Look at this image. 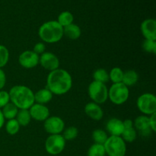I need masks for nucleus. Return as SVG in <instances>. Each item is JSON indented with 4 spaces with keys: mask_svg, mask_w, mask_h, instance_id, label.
I'll return each instance as SVG.
<instances>
[{
    "mask_svg": "<svg viewBox=\"0 0 156 156\" xmlns=\"http://www.w3.org/2000/svg\"><path fill=\"white\" fill-rule=\"evenodd\" d=\"M73 86V79L66 70L57 69L50 72L47 79V88L53 94L62 95L70 91Z\"/></svg>",
    "mask_w": 156,
    "mask_h": 156,
    "instance_id": "nucleus-1",
    "label": "nucleus"
},
{
    "mask_svg": "<svg viewBox=\"0 0 156 156\" xmlns=\"http://www.w3.org/2000/svg\"><path fill=\"white\" fill-rule=\"evenodd\" d=\"M10 102L18 110H28L34 102V93L25 85H15L9 91Z\"/></svg>",
    "mask_w": 156,
    "mask_h": 156,
    "instance_id": "nucleus-2",
    "label": "nucleus"
},
{
    "mask_svg": "<svg viewBox=\"0 0 156 156\" xmlns=\"http://www.w3.org/2000/svg\"><path fill=\"white\" fill-rule=\"evenodd\" d=\"M38 36L44 42L55 44L59 42L63 37V27L57 21H47L40 27Z\"/></svg>",
    "mask_w": 156,
    "mask_h": 156,
    "instance_id": "nucleus-3",
    "label": "nucleus"
},
{
    "mask_svg": "<svg viewBox=\"0 0 156 156\" xmlns=\"http://www.w3.org/2000/svg\"><path fill=\"white\" fill-rule=\"evenodd\" d=\"M105 152L108 156H125L126 153V145L120 136H108L104 144Z\"/></svg>",
    "mask_w": 156,
    "mask_h": 156,
    "instance_id": "nucleus-4",
    "label": "nucleus"
},
{
    "mask_svg": "<svg viewBox=\"0 0 156 156\" xmlns=\"http://www.w3.org/2000/svg\"><path fill=\"white\" fill-rule=\"evenodd\" d=\"M129 96V88L122 82L113 84L108 89V98L116 105H121L126 103Z\"/></svg>",
    "mask_w": 156,
    "mask_h": 156,
    "instance_id": "nucleus-5",
    "label": "nucleus"
},
{
    "mask_svg": "<svg viewBox=\"0 0 156 156\" xmlns=\"http://www.w3.org/2000/svg\"><path fill=\"white\" fill-rule=\"evenodd\" d=\"M88 95L92 102L101 105L108 99V88L104 83L93 81L88 86Z\"/></svg>",
    "mask_w": 156,
    "mask_h": 156,
    "instance_id": "nucleus-6",
    "label": "nucleus"
},
{
    "mask_svg": "<svg viewBox=\"0 0 156 156\" xmlns=\"http://www.w3.org/2000/svg\"><path fill=\"white\" fill-rule=\"evenodd\" d=\"M139 111L144 115H152L156 113V97L151 93H145L138 98L136 101Z\"/></svg>",
    "mask_w": 156,
    "mask_h": 156,
    "instance_id": "nucleus-7",
    "label": "nucleus"
},
{
    "mask_svg": "<svg viewBox=\"0 0 156 156\" xmlns=\"http://www.w3.org/2000/svg\"><path fill=\"white\" fill-rule=\"evenodd\" d=\"M65 147L66 140L62 134L50 135L45 141V149L50 155H59L64 150Z\"/></svg>",
    "mask_w": 156,
    "mask_h": 156,
    "instance_id": "nucleus-8",
    "label": "nucleus"
},
{
    "mask_svg": "<svg viewBox=\"0 0 156 156\" xmlns=\"http://www.w3.org/2000/svg\"><path fill=\"white\" fill-rule=\"evenodd\" d=\"M44 129L50 135L61 134L65 129V123L63 120L57 116L49 117L44 121Z\"/></svg>",
    "mask_w": 156,
    "mask_h": 156,
    "instance_id": "nucleus-9",
    "label": "nucleus"
},
{
    "mask_svg": "<svg viewBox=\"0 0 156 156\" xmlns=\"http://www.w3.org/2000/svg\"><path fill=\"white\" fill-rule=\"evenodd\" d=\"M40 56L33 50H26L21 53L18 57V62L24 69H33L39 64Z\"/></svg>",
    "mask_w": 156,
    "mask_h": 156,
    "instance_id": "nucleus-10",
    "label": "nucleus"
},
{
    "mask_svg": "<svg viewBox=\"0 0 156 156\" xmlns=\"http://www.w3.org/2000/svg\"><path fill=\"white\" fill-rule=\"evenodd\" d=\"M39 63L43 68L51 72L59 69V59L54 53L51 52H44L40 56Z\"/></svg>",
    "mask_w": 156,
    "mask_h": 156,
    "instance_id": "nucleus-11",
    "label": "nucleus"
},
{
    "mask_svg": "<svg viewBox=\"0 0 156 156\" xmlns=\"http://www.w3.org/2000/svg\"><path fill=\"white\" fill-rule=\"evenodd\" d=\"M133 127L142 136H149L153 133L149 124V117L146 115H141L136 117L133 122Z\"/></svg>",
    "mask_w": 156,
    "mask_h": 156,
    "instance_id": "nucleus-12",
    "label": "nucleus"
},
{
    "mask_svg": "<svg viewBox=\"0 0 156 156\" xmlns=\"http://www.w3.org/2000/svg\"><path fill=\"white\" fill-rule=\"evenodd\" d=\"M140 30L145 40L156 41V21L154 18H147L142 22Z\"/></svg>",
    "mask_w": 156,
    "mask_h": 156,
    "instance_id": "nucleus-13",
    "label": "nucleus"
},
{
    "mask_svg": "<svg viewBox=\"0 0 156 156\" xmlns=\"http://www.w3.org/2000/svg\"><path fill=\"white\" fill-rule=\"evenodd\" d=\"M28 110L31 119L37 121H45L50 117V111L44 105L34 103Z\"/></svg>",
    "mask_w": 156,
    "mask_h": 156,
    "instance_id": "nucleus-14",
    "label": "nucleus"
},
{
    "mask_svg": "<svg viewBox=\"0 0 156 156\" xmlns=\"http://www.w3.org/2000/svg\"><path fill=\"white\" fill-rule=\"evenodd\" d=\"M106 129L111 136H120L124 129L123 120L118 118L110 119L106 124Z\"/></svg>",
    "mask_w": 156,
    "mask_h": 156,
    "instance_id": "nucleus-15",
    "label": "nucleus"
},
{
    "mask_svg": "<svg viewBox=\"0 0 156 156\" xmlns=\"http://www.w3.org/2000/svg\"><path fill=\"white\" fill-rule=\"evenodd\" d=\"M85 112L88 117L96 121H99L104 117V111L100 105L92 101L85 105Z\"/></svg>",
    "mask_w": 156,
    "mask_h": 156,
    "instance_id": "nucleus-16",
    "label": "nucleus"
},
{
    "mask_svg": "<svg viewBox=\"0 0 156 156\" xmlns=\"http://www.w3.org/2000/svg\"><path fill=\"white\" fill-rule=\"evenodd\" d=\"M53 95L51 91L47 88H42L34 93V102L40 105H46L53 99Z\"/></svg>",
    "mask_w": 156,
    "mask_h": 156,
    "instance_id": "nucleus-17",
    "label": "nucleus"
},
{
    "mask_svg": "<svg viewBox=\"0 0 156 156\" xmlns=\"http://www.w3.org/2000/svg\"><path fill=\"white\" fill-rule=\"evenodd\" d=\"M82 30L79 26L76 24H71L63 27V36H66L70 40H77L80 37Z\"/></svg>",
    "mask_w": 156,
    "mask_h": 156,
    "instance_id": "nucleus-18",
    "label": "nucleus"
},
{
    "mask_svg": "<svg viewBox=\"0 0 156 156\" xmlns=\"http://www.w3.org/2000/svg\"><path fill=\"white\" fill-rule=\"evenodd\" d=\"M139 80V75L135 70L129 69L126 72H123V77L122 83L124 84L128 88L133 86L137 83Z\"/></svg>",
    "mask_w": 156,
    "mask_h": 156,
    "instance_id": "nucleus-19",
    "label": "nucleus"
},
{
    "mask_svg": "<svg viewBox=\"0 0 156 156\" xmlns=\"http://www.w3.org/2000/svg\"><path fill=\"white\" fill-rule=\"evenodd\" d=\"M1 111L4 118L9 120H12V119H15L17 114H18V108L12 102H9L8 105L2 108Z\"/></svg>",
    "mask_w": 156,
    "mask_h": 156,
    "instance_id": "nucleus-20",
    "label": "nucleus"
},
{
    "mask_svg": "<svg viewBox=\"0 0 156 156\" xmlns=\"http://www.w3.org/2000/svg\"><path fill=\"white\" fill-rule=\"evenodd\" d=\"M20 126H27L31 120L29 110H18V114L15 117Z\"/></svg>",
    "mask_w": 156,
    "mask_h": 156,
    "instance_id": "nucleus-21",
    "label": "nucleus"
},
{
    "mask_svg": "<svg viewBox=\"0 0 156 156\" xmlns=\"http://www.w3.org/2000/svg\"><path fill=\"white\" fill-rule=\"evenodd\" d=\"M56 21L62 27H65L66 26L69 25V24H73V21H74V17H73V15L70 12L65 11V12H61L58 15Z\"/></svg>",
    "mask_w": 156,
    "mask_h": 156,
    "instance_id": "nucleus-22",
    "label": "nucleus"
},
{
    "mask_svg": "<svg viewBox=\"0 0 156 156\" xmlns=\"http://www.w3.org/2000/svg\"><path fill=\"white\" fill-rule=\"evenodd\" d=\"M120 137L123 139L125 143H133L136 140L137 132L133 126L129 128H124Z\"/></svg>",
    "mask_w": 156,
    "mask_h": 156,
    "instance_id": "nucleus-23",
    "label": "nucleus"
},
{
    "mask_svg": "<svg viewBox=\"0 0 156 156\" xmlns=\"http://www.w3.org/2000/svg\"><path fill=\"white\" fill-rule=\"evenodd\" d=\"M92 140L96 144L104 145L108 138V133L103 129H98L93 131L92 133Z\"/></svg>",
    "mask_w": 156,
    "mask_h": 156,
    "instance_id": "nucleus-24",
    "label": "nucleus"
},
{
    "mask_svg": "<svg viewBox=\"0 0 156 156\" xmlns=\"http://www.w3.org/2000/svg\"><path fill=\"white\" fill-rule=\"evenodd\" d=\"M93 79L95 82L105 84L110 80L109 73H108L105 69H98L93 73Z\"/></svg>",
    "mask_w": 156,
    "mask_h": 156,
    "instance_id": "nucleus-25",
    "label": "nucleus"
},
{
    "mask_svg": "<svg viewBox=\"0 0 156 156\" xmlns=\"http://www.w3.org/2000/svg\"><path fill=\"white\" fill-rule=\"evenodd\" d=\"M105 155L106 152L104 145L96 143L91 145L87 152V156H105Z\"/></svg>",
    "mask_w": 156,
    "mask_h": 156,
    "instance_id": "nucleus-26",
    "label": "nucleus"
},
{
    "mask_svg": "<svg viewBox=\"0 0 156 156\" xmlns=\"http://www.w3.org/2000/svg\"><path fill=\"white\" fill-rule=\"evenodd\" d=\"M123 77V71L119 67H114L109 73V79L113 84L122 82Z\"/></svg>",
    "mask_w": 156,
    "mask_h": 156,
    "instance_id": "nucleus-27",
    "label": "nucleus"
},
{
    "mask_svg": "<svg viewBox=\"0 0 156 156\" xmlns=\"http://www.w3.org/2000/svg\"><path fill=\"white\" fill-rule=\"evenodd\" d=\"M5 130L8 134L11 136L16 135L20 129V125L16 120V119L9 120L5 123Z\"/></svg>",
    "mask_w": 156,
    "mask_h": 156,
    "instance_id": "nucleus-28",
    "label": "nucleus"
},
{
    "mask_svg": "<svg viewBox=\"0 0 156 156\" xmlns=\"http://www.w3.org/2000/svg\"><path fill=\"white\" fill-rule=\"evenodd\" d=\"M62 136L66 141H72L74 140L79 134V130L75 126H69V127L64 129L63 132L62 133Z\"/></svg>",
    "mask_w": 156,
    "mask_h": 156,
    "instance_id": "nucleus-29",
    "label": "nucleus"
},
{
    "mask_svg": "<svg viewBox=\"0 0 156 156\" xmlns=\"http://www.w3.org/2000/svg\"><path fill=\"white\" fill-rule=\"evenodd\" d=\"M9 51L7 47L0 44V69H2L6 66L9 60Z\"/></svg>",
    "mask_w": 156,
    "mask_h": 156,
    "instance_id": "nucleus-30",
    "label": "nucleus"
},
{
    "mask_svg": "<svg viewBox=\"0 0 156 156\" xmlns=\"http://www.w3.org/2000/svg\"><path fill=\"white\" fill-rule=\"evenodd\" d=\"M143 50L149 53L155 54L156 53V41L152 40H145L142 44Z\"/></svg>",
    "mask_w": 156,
    "mask_h": 156,
    "instance_id": "nucleus-31",
    "label": "nucleus"
},
{
    "mask_svg": "<svg viewBox=\"0 0 156 156\" xmlns=\"http://www.w3.org/2000/svg\"><path fill=\"white\" fill-rule=\"evenodd\" d=\"M10 102L9 91L0 90V109L5 106Z\"/></svg>",
    "mask_w": 156,
    "mask_h": 156,
    "instance_id": "nucleus-32",
    "label": "nucleus"
},
{
    "mask_svg": "<svg viewBox=\"0 0 156 156\" xmlns=\"http://www.w3.org/2000/svg\"><path fill=\"white\" fill-rule=\"evenodd\" d=\"M45 49H46L45 44H44L43 42H39V43H37V44L34 46L33 51L35 53H37V55L41 56V54H43V53L45 52Z\"/></svg>",
    "mask_w": 156,
    "mask_h": 156,
    "instance_id": "nucleus-33",
    "label": "nucleus"
},
{
    "mask_svg": "<svg viewBox=\"0 0 156 156\" xmlns=\"http://www.w3.org/2000/svg\"><path fill=\"white\" fill-rule=\"evenodd\" d=\"M149 119L151 129H152V132L155 133L156 131V113L149 116Z\"/></svg>",
    "mask_w": 156,
    "mask_h": 156,
    "instance_id": "nucleus-34",
    "label": "nucleus"
},
{
    "mask_svg": "<svg viewBox=\"0 0 156 156\" xmlns=\"http://www.w3.org/2000/svg\"><path fill=\"white\" fill-rule=\"evenodd\" d=\"M6 83V76L2 69H0V90H2Z\"/></svg>",
    "mask_w": 156,
    "mask_h": 156,
    "instance_id": "nucleus-35",
    "label": "nucleus"
},
{
    "mask_svg": "<svg viewBox=\"0 0 156 156\" xmlns=\"http://www.w3.org/2000/svg\"><path fill=\"white\" fill-rule=\"evenodd\" d=\"M123 126H124V128H129L133 126V122L131 120H129V119H126V120H125L124 121H123Z\"/></svg>",
    "mask_w": 156,
    "mask_h": 156,
    "instance_id": "nucleus-36",
    "label": "nucleus"
},
{
    "mask_svg": "<svg viewBox=\"0 0 156 156\" xmlns=\"http://www.w3.org/2000/svg\"><path fill=\"white\" fill-rule=\"evenodd\" d=\"M5 121V119L3 117V114L2 113L1 109H0V129H1L3 127V126H4Z\"/></svg>",
    "mask_w": 156,
    "mask_h": 156,
    "instance_id": "nucleus-37",
    "label": "nucleus"
}]
</instances>
